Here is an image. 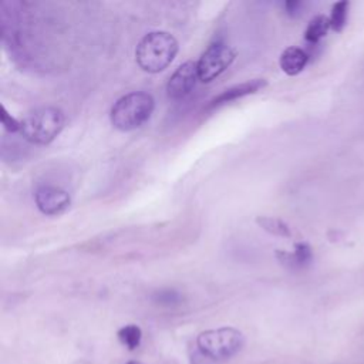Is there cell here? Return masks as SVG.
I'll list each match as a JSON object with an SVG mask.
<instances>
[{
    "mask_svg": "<svg viewBox=\"0 0 364 364\" xmlns=\"http://www.w3.org/2000/svg\"><path fill=\"white\" fill-rule=\"evenodd\" d=\"M178 41L168 31H151L136 46L135 60L141 70L159 73L165 70L178 53Z\"/></svg>",
    "mask_w": 364,
    "mask_h": 364,
    "instance_id": "cell-1",
    "label": "cell"
},
{
    "mask_svg": "<svg viewBox=\"0 0 364 364\" xmlns=\"http://www.w3.org/2000/svg\"><path fill=\"white\" fill-rule=\"evenodd\" d=\"M64 112L51 105L38 107L28 111L20 119V134L23 138L36 145L50 144L64 128Z\"/></svg>",
    "mask_w": 364,
    "mask_h": 364,
    "instance_id": "cell-2",
    "label": "cell"
},
{
    "mask_svg": "<svg viewBox=\"0 0 364 364\" xmlns=\"http://www.w3.org/2000/svg\"><path fill=\"white\" fill-rule=\"evenodd\" d=\"M155 107V101L151 94L144 91H134L122 95L112 105L109 119L114 128L119 131H132L139 128L149 119Z\"/></svg>",
    "mask_w": 364,
    "mask_h": 364,
    "instance_id": "cell-3",
    "label": "cell"
},
{
    "mask_svg": "<svg viewBox=\"0 0 364 364\" xmlns=\"http://www.w3.org/2000/svg\"><path fill=\"white\" fill-rule=\"evenodd\" d=\"M243 334L232 327L206 330L196 338L199 353L213 361H223L240 351L243 347Z\"/></svg>",
    "mask_w": 364,
    "mask_h": 364,
    "instance_id": "cell-4",
    "label": "cell"
},
{
    "mask_svg": "<svg viewBox=\"0 0 364 364\" xmlns=\"http://www.w3.org/2000/svg\"><path fill=\"white\" fill-rule=\"evenodd\" d=\"M236 51L225 43L210 44L199 57L196 67L202 82H209L219 77L235 60Z\"/></svg>",
    "mask_w": 364,
    "mask_h": 364,
    "instance_id": "cell-5",
    "label": "cell"
},
{
    "mask_svg": "<svg viewBox=\"0 0 364 364\" xmlns=\"http://www.w3.org/2000/svg\"><path fill=\"white\" fill-rule=\"evenodd\" d=\"M34 200L38 210L48 216H57L65 212L71 203V198L67 191L60 186L41 185L36 189Z\"/></svg>",
    "mask_w": 364,
    "mask_h": 364,
    "instance_id": "cell-6",
    "label": "cell"
},
{
    "mask_svg": "<svg viewBox=\"0 0 364 364\" xmlns=\"http://www.w3.org/2000/svg\"><path fill=\"white\" fill-rule=\"evenodd\" d=\"M198 80L199 75L196 63L186 61L182 65H179L171 75L166 84V95L171 100H182L192 91Z\"/></svg>",
    "mask_w": 364,
    "mask_h": 364,
    "instance_id": "cell-7",
    "label": "cell"
},
{
    "mask_svg": "<svg viewBox=\"0 0 364 364\" xmlns=\"http://www.w3.org/2000/svg\"><path fill=\"white\" fill-rule=\"evenodd\" d=\"M266 85H267V82L263 78H255V80H250V81H246V82H242V84H236V85L222 91L213 100H210L206 109H215V108H218L223 104L236 101V100H239L242 97H246L249 94H255V92L263 90Z\"/></svg>",
    "mask_w": 364,
    "mask_h": 364,
    "instance_id": "cell-8",
    "label": "cell"
},
{
    "mask_svg": "<svg viewBox=\"0 0 364 364\" xmlns=\"http://www.w3.org/2000/svg\"><path fill=\"white\" fill-rule=\"evenodd\" d=\"M309 61V54L300 47H287L279 58L280 68L287 75H296L306 67Z\"/></svg>",
    "mask_w": 364,
    "mask_h": 364,
    "instance_id": "cell-9",
    "label": "cell"
},
{
    "mask_svg": "<svg viewBox=\"0 0 364 364\" xmlns=\"http://www.w3.org/2000/svg\"><path fill=\"white\" fill-rule=\"evenodd\" d=\"M277 257L286 263L287 266L293 269H303L309 266L313 260V250L309 243L299 242L294 245V252L293 253H286V252H277Z\"/></svg>",
    "mask_w": 364,
    "mask_h": 364,
    "instance_id": "cell-10",
    "label": "cell"
},
{
    "mask_svg": "<svg viewBox=\"0 0 364 364\" xmlns=\"http://www.w3.org/2000/svg\"><path fill=\"white\" fill-rule=\"evenodd\" d=\"M328 28H331L330 18L324 14H318V16L313 17L310 20V23L307 24V27L304 30V40L309 44L314 46L327 34Z\"/></svg>",
    "mask_w": 364,
    "mask_h": 364,
    "instance_id": "cell-11",
    "label": "cell"
},
{
    "mask_svg": "<svg viewBox=\"0 0 364 364\" xmlns=\"http://www.w3.org/2000/svg\"><path fill=\"white\" fill-rule=\"evenodd\" d=\"M256 223L264 229L266 232L274 235V236H282V237H290L291 232L290 228L279 218H270V216H257Z\"/></svg>",
    "mask_w": 364,
    "mask_h": 364,
    "instance_id": "cell-12",
    "label": "cell"
},
{
    "mask_svg": "<svg viewBox=\"0 0 364 364\" xmlns=\"http://www.w3.org/2000/svg\"><path fill=\"white\" fill-rule=\"evenodd\" d=\"M348 7H350V3L347 0H341L333 4L328 18H330V26L334 31H341L347 24Z\"/></svg>",
    "mask_w": 364,
    "mask_h": 364,
    "instance_id": "cell-13",
    "label": "cell"
},
{
    "mask_svg": "<svg viewBox=\"0 0 364 364\" xmlns=\"http://www.w3.org/2000/svg\"><path fill=\"white\" fill-rule=\"evenodd\" d=\"M118 338L119 341L128 347L129 350H134L139 346L141 343V338H142V331L138 326L135 324H128V326H124L122 328L118 330Z\"/></svg>",
    "mask_w": 364,
    "mask_h": 364,
    "instance_id": "cell-14",
    "label": "cell"
},
{
    "mask_svg": "<svg viewBox=\"0 0 364 364\" xmlns=\"http://www.w3.org/2000/svg\"><path fill=\"white\" fill-rule=\"evenodd\" d=\"M152 300L164 307H173L182 301V296L179 291L173 289H162L152 294Z\"/></svg>",
    "mask_w": 364,
    "mask_h": 364,
    "instance_id": "cell-15",
    "label": "cell"
},
{
    "mask_svg": "<svg viewBox=\"0 0 364 364\" xmlns=\"http://www.w3.org/2000/svg\"><path fill=\"white\" fill-rule=\"evenodd\" d=\"M1 124L9 132L20 131V121H17L14 117H11V114L7 112L4 105H1Z\"/></svg>",
    "mask_w": 364,
    "mask_h": 364,
    "instance_id": "cell-16",
    "label": "cell"
},
{
    "mask_svg": "<svg viewBox=\"0 0 364 364\" xmlns=\"http://www.w3.org/2000/svg\"><path fill=\"white\" fill-rule=\"evenodd\" d=\"M303 7H304V3L300 1V0H287V1L284 3V10H286V13H287L290 17L299 16V14L301 13Z\"/></svg>",
    "mask_w": 364,
    "mask_h": 364,
    "instance_id": "cell-17",
    "label": "cell"
},
{
    "mask_svg": "<svg viewBox=\"0 0 364 364\" xmlns=\"http://www.w3.org/2000/svg\"><path fill=\"white\" fill-rule=\"evenodd\" d=\"M127 364H141V363H136V361H129V363H127Z\"/></svg>",
    "mask_w": 364,
    "mask_h": 364,
    "instance_id": "cell-18",
    "label": "cell"
}]
</instances>
